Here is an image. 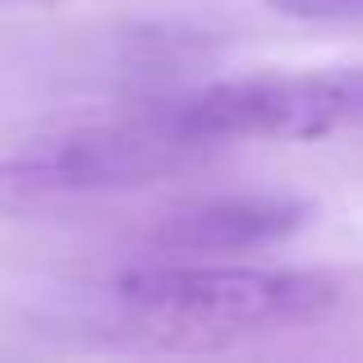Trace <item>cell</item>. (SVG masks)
Here are the masks:
<instances>
[{"label": "cell", "mask_w": 363, "mask_h": 363, "mask_svg": "<svg viewBox=\"0 0 363 363\" xmlns=\"http://www.w3.org/2000/svg\"><path fill=\"white\" fill-rule=\"evenodd\" d=\"M212 152L189 143L157 111L129 124H88L55 138H37L0 161V207H46L92 194H124L170 179Z\"/></svg>", "instance_id": "cell-2"}, {"label": "cell", "mask_w": 363, "mask_h": 363, "mask_svg": "<svg viewBox=\"0 0 363 363\" xmlns=\"http://www.w3.org/2000/svg\"><path fill=\"white\" fill-rule=\"evenodd\" d=\"M116 299L133 322L166 336L221 340L294 331L327 318L340 285L308 267H133L116 281Z\"/></svg>", "instance_id": "cell-1"}, {"label": "cell", "mask_w": 363, "mask_h": 363, "mask_svg": "<svg viewBox=\"0 0 363 363\" xmlns=\"http://www.w3.org/2000/svg\"><path fill=\"white\" fill-rule=\"evenodd\" d=\"M157 120L207 152L257 138H327L363 124V69L253 74V79L207 83L157 106Z\"/></svg>", "instance_id": "cell-3"}, {"label": "cell", "mask_w": 363, "mask_h": 363, "mask_svg": "<svg viewBox=\"0 0 363 363\" xmlns=\"http://www.w3.org/2000/svg\"><path fill=\"white\" fill-rule=\"evenodd\" d=\"M276 14L285 18H308V23H327V18H363V0H267Z\"/></svg>", "instance_id": "cell-5"}, {"label": "cell", "mask_w": 363, "mask_h": 363, "mask_svg": "<svg viewBox=\"0 0 363 363\" xmlns=\"http://www.w3.org/2000/svg\"><path fill=\"white\" fill-rule=\"evenodd\" d=\"M308 207L281 194H221L184 203L152 230V244L166 253H253L303 230Z\"/></svg>", "instance_id": "cell-4"}]
</instances>
